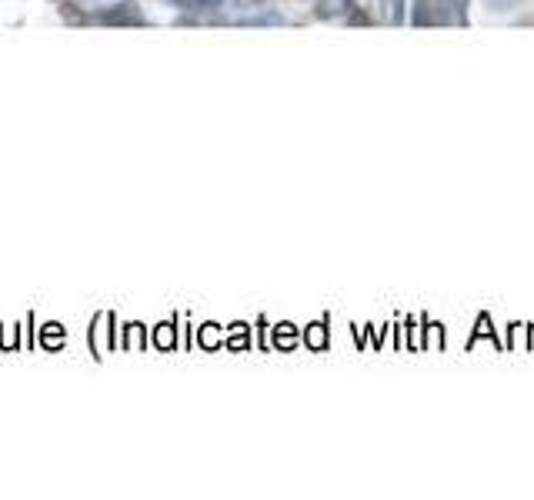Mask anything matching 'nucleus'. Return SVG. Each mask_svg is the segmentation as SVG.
<instances>
[{
  "label": "nucleus",
  "mask_w": 534,
  "mask_h": 500,
  "mask_svg": "<svg viewBox=\"0 0 534 500\" xmlns=\"http://www.w3.org/2000/svg\"><path fill=\"white\" fill-rule=\"evenodd\" d=\"M104 24H141V10H137L134 4H121V7H111L107 14L101 17Z\"/></svg>",
  "instance_id": "obj_1"
},
{
  "label": "nucleus",
  "mask_w": 534,
  "mask_h": 500,
  "mask_svg": "<svg viewBox=\"0 0 534 500\" xmlns=\"http://www.w3.org/2000/svg\"><path fill=\"white\" fill-rule=\"evenodd\" d=\"M354 10V0H318L321 17H348Z\"/></svg>",
  "instance_id": "obj_2"
},
{
  "label": "nucleus",
  "mask_w": 534,
  "mask_h": 500,
  "mask_svg": "<svg viewBox=\"0 0 534 500\" xmlns=\"http://www.w3.org/2000/svg\"><path fill=\"white\" fill-rule=\"evenodd\" d=\"M181 4L194 7V10H211V7H217V4H221V0H181Z\"/></svg>",
  "instance_id": "obj_3"
}]
</instances>
